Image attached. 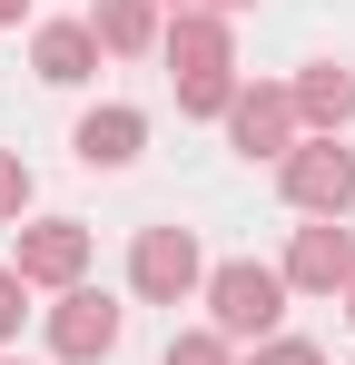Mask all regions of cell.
I'll return each instance as SVG.
<instances>
[{
	"label": "cell",
	"mask_w": 355,
	"mask_h": 365,
	"mask_svg": "<svg viewBox=\"0 0 355 365\" xmlns=\"http://www.w3.org/2000/svg\"><path fill=\"white\" fill-rule=\"evenodd\" d=\"M168 365H227V346H217V336H178Z\"/></svg>",
	"instance_id": "4fadbf2b"
},
{
	"label": "cell",
	"mask_w": 355,
	"mask_h": 365,
	"mask_svg": "<svg viewBox=\"0 0 355 365\" xmlns=\"http://www.w3.org/2000/svg\"><path fill=\"white\" fill-rule=\"evenodd\" d=\"M128 277H138V297H187V287H197V247H187V227H148L138 257H128Z\"/></svg>",
	"instance_id": "7a4b0ae2"
},
{
	"label": "cell",
	"mask_w": 355,
	"mask_h": 365,
	"mask_svg": "<svg viewBox=\"0 0 355 365\" xmlns=\"http://www.w3.org/2000/svg\"><path fill=\"white\" fill-rule=\"evenodd\" d=\"M346 306H355V297H346Z\"/></svg>",
	"instance_id": "d6986e66"
},
{
	"label": "cell",
	"mask_w": 355,
	"mask_h": 365,
	"mask_svg": "<svg viewBox=\"0 0 355 365\" xmlns=\"http://www.w3.org/2000/svg\"><path fill=\"white\" fill-rule=\"evenodd\" d=\"M89 69H99V30L50 20V30H40V79H59V89H69V79H89Z\"/></svg>",
	"instance_id": "9c48e42d"
},
{
	"label": "cell",
	"mask_w": 355,
	"mask_h": 365,
	"mask_svg": "<svg viewBox=\"0 0 355 365\" xmlns=\"http://www.w3.org/2000/svg\"><path fill=\"white\" fill-rule=\"evenodd\" d=\"M138 109H89V119H79V158H89V168H118V158H138Z\"/></svg>",
	"instance_id": "ba28073f"
},
{
	"label": "cell",
	"mask_w": 355,
	"mask_h": 365,
	"mask_svg": "<svg viewBox=\"0 0 355 365\" xmlns=\"http://www.w3.org/2000/svg\"><path fill=\"white\" fill-rule=\"evenodd\" d=\"M287 287H355V237L346 227H306L287 257Z\"/></svg>",
	"instance_id": "8992f818"
},
{
	"label": "cell",
	"mask_w": 355,
	"mask_h": 365,
	"mask_svg": "<svg viewBox=\"0 0 355 365\" xmlns=\"http://www.w3.org/2000/svg\"><path fill=\"white\" fill-rule=\"evenodd\" d=\"M287 197L336 217V207L355 197V158H346V148H296V158H287Z\"/></svg>",
	"instance_id": "3957f363"
},
{
	"label": "cell",
	"mask_w": 355,
	"mask_h": 365,
	"mask_svg": "<svg viewBox=\"0 0 355 365\" xmlns=\"http://www.w3.org/2000/svg\"><path fill=\"white\" fill-rule=\"evenodd\" d=\"M89 30H99L109 50H138V40H148V0H99V20H89Z\"/></svg>",
	"instance_id": "7c38bea8"
},
{
	"label": "cell",
	"mask_w": 355,
	"mask_h": 365,
	"mask_svg": "<svg viewBox=\"0 0 355 365\" xmlns=\"http://www.w3.org/2000/svg\"><path fill=\"white\" fill-rule=\"evenodd\" d=\"M168 60L187 69V79H217V69H227V30H217V20H178V30H168Z\"/></svg>",
	"instance_id": "30bf717a"
},
{
	"label": "cell",
	"mask_w": 355,
	"mask_h": 365,
	"mask_svg": "<svg viewBox=\"0 0 355 365\" xmlns=\"http://www.w3.org/2000/svg\"><path fill=\"white\" fill-rule=\"evenodd\" d=\"M207 306H217V336H267V326H277V306H287V277L237 257V267L207 277Z\"/></svg>",
	"instance_id": "6da1fadb"
},
{
	"label": "cell",
	"mask_w": 355,
	"mask_h": 365,
	"mask_svg": "<svg viewBox=\"0 0 355 365\" xmlns=\"http://www.w3.org/2000/svg\"><path fill=\"white\" fill-rule=\"evenodd\" d=\"M0 336H20V267H0Z\"/></svg>",
	"instance_id": "9a60e30c"
},
{
	"label": "cell",
	"mask_w": 355,
	"mask_h": 365,
	"mask_svg": "<svg viewBox=\"0 0 355 365\" xmlns=\"http://www.w3.org/2000/svg\"><path fill=\"white\" fill-rule=\"evenodd\" d=\"M217 10H237V0H217Z\"/></svg>",
	"instance_id": "ac0fdd59"
},
{
	"label": "cell",
	"mask_w": 355,
	"mask_h": 365,
	"mask_svg": "<svg viewBox=\"0 0 355 365\" xmlns=\"http://www.w3.org/2000/svg\"><path fill=\"white\" fill-rule=\"evenodd\" d=\"M296 109H306V119H326V128H346V119H355V79H346V69H306Z\"/></svg>",
	"instance_id": "8fae6325"
},
{
	"label": "cell",
	"mask_w": 355,
	"mask_h": 365,
	"mask_svg": "<svg viewBox=\"0 0 355 365\" xmlns=\"http://www.w3.org/2000/svg\"><path fill=\"white\" fill-rule=\"evenodd\" d=\"M20 197H30V168H20V158H0V217H20Z\"/></svg>",
	"instance_id": "5bb4252c"
},
{
	"label": "cell",
	"mask_w": 355,
	"mask_h": 365,
	"mask_svg": "<svg viewBox=\"0 0 355 365\" xmlns=\"http://www.w3.org/2000/svg\"><path fill=\"white\" fill-rule=\"evenodd\" d=\"M257 365H326V356H316V346H296V336H277V346H267Z\"/></svg>",
	"instance_id": "2e32d148"
},
{
	"label": "cell",
	"mask_w": 355,
	"mask_h": 365,
	"mask_svg": "<svg viewBox=\"0 0 355 365\" xmlns=\"http://www.w3.org/2000/svg\"><path fill=\"white\" fill-rule=\"evenodd\" d=\"M109 346H118V306L79 287V297L59 306V356H79V365H89V356H109Z\"/></svg>",
	"instance_id": "52a82bcc"
},
{
	"label": "cell",
	"mask_w": 355,
	"mask_h": 365,
	"mask_svg": "<svg viewBox=\"0 0 355 365\" xmlns=\"http://www.w3.org/2000/svg\"><path fill=\"white\" fill-rule=\"evenodd\" d=\"M0 20H20V0H0Z\"/></svg>",
	"instance_id": "e0dca14e"
},
{
	"label": "cell",
	"mask_w": 355,
	"mask_h": 365,
	"mask_svg": "<svg viewBox=\"0 0 355 365\" xmlns=\"http://www.w3.org/2000/svg\"><path fill=\"white\" fill-rule=\"evenodd\" d=\"M227 128H237V148H247V158H277V148H287V128H296V99L247 89V99H227Z\"/></svg>",
	"instance_id": "5b68a950"
},
{
	"label": "cell",
	"mask_w": 355,
	"mask_h": 365,
	"mask_svg": "<svg viewBox=\"0 0 355 365\" xmlns=\"http://www.w3.org/2000/svg\"><path fill=\"white\" fill-rule=\"evenodd\" d=\"M79 267H89V237H79L69 217H50V227L20 237V287H30V277H40V287H69Z\"/></svg>",
	"instance_id": "277c9868"
}]
</instances>
